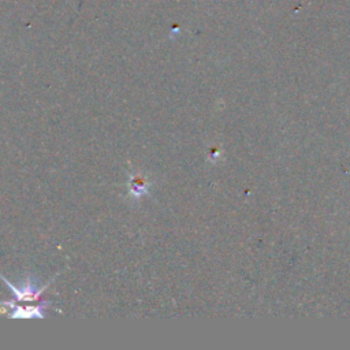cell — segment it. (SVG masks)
I'll return each mask as SVG.
<instances>
[{"instance_id": "cell-1", "label": "cell", "mask_w": 350, "mask_h": 350, "mask_svg": "<svg viewBox=\"0 0 350 350\" xmlns=\"http://www.w3.org/2000/svg\"><path fill=\"white\" fill-rule=\"evenodd\" d=\"M57 275H55L53 278L49 279L48 283L42 284V286H38L37 283V279L33 278V276H27L19 286L10 282L7 278H4L3 273H0V278L4 280V283L7 284V287L14 293V301H37L40 299L41 294L44 293V290L55 280Z\"/></svg>"}, {"instance_id": "cell-2", "label": "cell", "mask_w": 350, "mask_h": 350, "mask_svg": "<svg viewBox=\"0 0 350 350\" xmlns=\"http://www.w3.org/2000/svg\"><path fill=\"white\" fill-rule=\"evenodd\" d=\"M51 304L52 301H41L36 306H18L15 305L14 299L0 301V306L11 309V312L8 313L10 319H44L46 316L45 309H48Z\"/></svg>"}]
</instances>
